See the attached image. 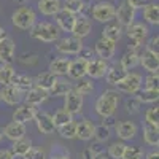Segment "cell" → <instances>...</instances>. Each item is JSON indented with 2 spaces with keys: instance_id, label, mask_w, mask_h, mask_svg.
<instances>
[{
  "instance_id": "cell-1",
  "label": "cell",
  "mask_w": 159,
  "mask_h": 159,
  "mask_svg": "<svg viewBox=\"0 0 159 159\" xmlns=\"http://www.w3.org/2000/svg\"><path fill=\"white\" fill-rule=\"evenodd\" d=\"M118 103H119V92L115 89H107L97 97L94 108L99 116L107 118L115 115V111L118 110Z\"/></svg>"
},
{
  "instance_id": "cell-2",
  "label": "cell",
  "mask_w": 159,
  "mask_h": 159,
  "mask_svg": "<svg viewBox=\"0 0 159 159\" xmlns=\"http://www.w3.org/2000/svg\"><path fill=\"white\" fill-rule=\"evenodd\" d=\"M59 35H61V30L57 29V25L52 22H46V21H42V22L37 21L35 25L30 29V37L38 40V42H43V43L57 42Z\"/></svg>"
},
{
  "instance_id": "cell-3",
  "label": "cell",
  "mask_w": 159,
  "mask_h": 159,
  "mask_svg": "<svg viewBox=\"0 0 159 159\" xmlns=\"http://www.w3.org/2000/svg\"><path fill=\"white\" fill-rule=\"evenodd\" d=\"M11 22L19 30H30L37 22V13L30 7H21L13 13Z\"/></svg>"
},
{
  "instance_id": "cell-4",
  "label": "cell",
  "mask_w": 159,
  "mask_h": 159,
  "mask_svg": "<svg viewBox=\"0 0 159 159\" xmlns=\"http://www.w3.org/2000/svg\"><path fill=\"white\" fill-rule=\"evenodd\" d=\"M126 34L129 37V48L127 49H135L139 51L140 46L143 45V42L148 38V27L145 24L142 22H134V24H130L129 27L126 29Z\"/></svg>"
},
{
  "instance_id": "cell-5",
  "label": "cell",
  "mask_w": 159,
  "mask_h": 159,
  "mask_svg": "<svg viewBox=\"0 0 159 159\" xmlns=\"http://www.w3.org/2000/svg\"><path fill=\"white\" fill-rule=\"evenodd\" d=\"M115 13H116L115 3L107 2V0L97 2L96 5H92V8H91L92 19H96L97 22H102V24H107L110 21H115Z\"/></svg>"
},
{
  "instance_id": "cell-6",
  "label": "cell",
  "mask_w": 159,
  "mask_h": 159,
  "mask_svg": "<svg viewBox=\"0 0 159 159\" xmlns=\"http://www.w3.org/2000/svg\"><path fill=\"white\" fill-rule=\"evenodd\" d=\"M83 48H84L83 40H80V38H76L73 35L59 38L56 42V49L62 56H78L80 51H81Z\"/></svg>"
},
{
  "instance_id": "cell-7",
  "label": "cell",
  "mask_w": 159,
  "mask_h": 159,
  "mask_svg": "<svg viewBox=\"0 0 159 159\" xmlns=\"http://www.w3.org/2000/svg\"><path fill=\"white\" fill-rule=\"evenodd\" d=\"M142 83H143V78L140 73L137 72H127V75L121 80V83H118V92H124V94L129 96H135L137 92L142 89Z\"/></svg>"
},
{
  "instance_id": "cell-8",
  "label": "cell",
  "mask_w": 159,
  "mask_h": 159,
  "mask_svg": "<svg viewBox=\"0 0 159 159\" xmlns=\"http://www.w3.org/2000/svg\"><path fill=\"white\" fill-rule=\"evenodd\" d=\"M83 107H84V97L81 94H78V92L72 88L67 94L64 96V110L69 111L73 116V115L81 113Z\"/></svg>"
},
{
  "instance_id": "cell-9",
  "label": "cell",
  "mask_w": 159,
  "mask_h": 159,
  "mask_svg": "<svg viewBox=\"0 0 159 159\" xmlns=\"http://www.w3.org/2000/svg\"><path fill=\"white\" fill-rule=\"evenodd\" d=\"M115 19L116 22L121 25V27L127 29L130 24H134L135 22V10L129 7L126 0H123L121 3H119V7L116 8V13H115Z\"/></svg>"
},
{
  "instance_id": "cell-10",
  "label": "cell",
  "mask_w": 159,
  "mask_h": 159,
  "mask_svg": "<svg viewBox=\"0 0 159 159\" xmlns=\"http://www.w3.org/2000/svg\"><path fill=\"white\" fill-rule=\"evenodd\" d=\"M115 132H116V137L121 140V142H127V140H132L135 139L137 134H139V126L134 123V121H119L115 124Z\"/></svg>"
},
{
  "instance_id": "cell-11",
  "label": "cell",
  "mask_w": 159,
  "mask_h": 159,
  "mask_svg": "<svg viewBox=\"0 0 159 159\" xmlns=\"http://www.w3.org/2000/svg\"><path fill=\"white\" fill-rule=\"evenodd\" d=\"M139 64L148 73H157V70H159V54L145 48L143 51L139 52Z\"/></svg>"
},
{
  "instance_id": "cell-12",
  "label": "cell",
  "mask_w": 159,
  "mask_h": 159,
  "mask_svg": "<svg viewBox=\"0 0 159 159\" xmlns=\"http://www.w3.org/2000/svg\"><path fill=\"white\" fill-rule=\"evenodd\" d=\"M0 100L5 102L7 105L16 107L24 100V92H21L19 89H16L13 84H5L0 89Z\"/></svg>"
},
{
  "instance_id": "cell-13",
  "label": "cell",
  "mask_w": 159,
  "mask_h": 159,
  "mask_svg": "<svg viewBox=\"0 0 159 159\" xmlns=\"http://www.w3.org/2000/svg\"><path fill=\"white\" fill-rule=\"evenodd\" d=\"M37 111H38L37 107H32L29 103H19V105H16L15 111H13V121L27 124L29 121H34Z\"/></svg>"
},
{
  "instance_id": "cell-14",
  "label": "cell",
  "mask_w": 159,
  "mask_h": 159,
  "mask_svg": "<svg viewBox=\"0 0 159 159\" xmlns=\"http://www.w3.org/2000/svg\"><path fill=\"white\" fill-rule=\"evenodd\" d=\"M107 70H108V62L103 59H99V57H94V59L88 61L86 76H89L91 80H100L105 76Z\"/></svg>"
},
{
  "instance_id": "cell-15",
  "label": "cell",
  "mask_w": 159,
  "mask_h": 159,
  "mask_svg": "<svg viewBox=\"0 0 159 159\" xmlns=\"http://www.w3.org/2000/svg\"><path fill=\"white\" fill-rule=\"evenodd\" d=\"M94 52L99 56V59H103V61H110L115 52H116V43L115 42H110V40L100 37L96 45H94Z\"/></svg>"
},
{
  "instance_id": "cell-16",
  "label": "cell",
  "mask_w": 159,
  "mask_h": 159,
  "mask_svg": "<svg viewBox=\"0 0 159 159\" xmlns=\"http://www.w3.org/2000/svg\"><path fill=\"white\" fill-rule=\"evenodd\" d=\"M34 121H35V126H37L38 132L43 134V135H49L56 130V126H54V123H52V116L46 111H37Z\"/></svg>"
},
{
  "instance_id": "cell-17",
  "label": "cell",
  "mask_w": 159,
  "mask_h": 159,
  "mask_svg": "<svg viewBox=\"0 0 159 159\" xmlns=\"http://www.w3.org/2000/svg\"><path fill=\"white\" fill-rule=\"evenodd\" d=\"M15 52H16V45L13 42V38L5 37L0 42V64H13Z\"/></svg>"
},
{
  "instance_id": "cell-18",
  "label": "cell",
  "mask_w": 159,
  "mask_h": 159,
  "mask_svg": "<svg viewBox=\"0 0 159 159\" xmlns=\"http://www.w3.org/2000/svg\"><path fill=\"white\" fill-rule=\"evenodd\" d=\"M49 99L48 91H43L40 88H30L27 92H24V103H29L32 107H38V105L45 103Z\"/></svg>"
},
{
  "instance_id": "cell-19",
  "label": "cell",
  "mask_w": 159,
  "mask_h": 159,
  "mask_svg": "<svg viewBox=\"0 0 159 159\" xmlns=\"http://www.w3.org/2000/svg\"><path fill=\"white\" fill-rule=\"evenodd\" d=\"M92 30V24L91 21L88 19V16H83V15H80L75 18V24H73V29H72V35L80 38V40H83L86 38Z\"/></svg>"
},
{
  "instance_id": "cell-20",
  "label": "cell",
  "mask_w": 159,
  "mask_h": 159,
  "mask_svg": "<svg viewBox=\"0 0 159 159\" xmlns=\"http://www.w3.org/2000/svg\"><path fill=\"white\" fill-rule=\"evenodd\" d=\"M94 132H96V124L91 119L84 118L80 123H76V139L81 142H89L94 139Z\"/></svg>"
},
{
  "instance_id": "cell-21",
  "label": "cell",
  "mask_w": 159,
  "mask_h": 159,
  "mask_svg": "<svg viewBox=\"0 0 159 159\" xmlns=\"http://www.w3.org/2000/svg\"><path fill=\"white\" fill-rule=\"evenodd\" d=\"M2 132H3V137H7V139L11 140V142H16V140L25 137V132H27V129H25V124L11 121V123H8V124L2 129Z\"/></svg>"
},
{
  "instance_id": "cell-22",
  "label": "cell",
  "mask_w": 159,
  "mask_h": 159,
  "mask_svg": "<svg viewBox=\"0 0 159 159\" xmlns=\"http://www.w3.org/2000/svg\"><path fill=\"white\" fill-rule=\"evenodd\" d=\"M69 65H70V59L65 57V56H61V57H56V59H52V61L49 62L48 72L52 73L54 76H57V78H62V76L67 75Z\"/></svg>"
},
{
  "instance_id": "cell-23",
  "label": "cell",
  "mask_w": 159,
  "mask_h": 159,
  "mask_svg": "<svg viewBox=\"0 0 159 159\" xmlns=\"http://www.w3.org/2000/svg\"><path fill=\"white\" fill-rule=\"evenodd\" d=\"M86 67H88V61H84L81 57H76V59L70 61L67 76L70 80H81L86 76Z\"/></svg>"
},
{
  "instance_id": "cell-24",
  "label": "cell",
  "mask_w": 159,
  "mask_h": 159,
  "mask_svg": "<svg viewBox=\"0 0 159 159\" xmlns=\"http://www.w3.org/2000/svg\"><path fill=\"white\" fill-rule=\"evenodd\" d=\"M38 11L45 16H56L62 10V2L61 0H38Z\"/></svg>"
},
{
  "instance_id": "cell-25",
  "label": "cell",
  "mask_w": 159,
  "mask_h": 159,
  "mask_svg": "<svg viewBox=\"0 0 159 159\" xmlns=\"http://www.w3.org/2000/svg\"><path fill=\"white\" fill-rule=\"evenodd\" d=\"M75 15L72 13L65 11V10H61L57 15H56V25L57 29L62 30V32H72L73 29V24H75Z\"/></svg>"
},
{
  "instance_id": "cell-26",
  "label": "cell",
  "mask_w": 159,
  "mask_h": 159,
  "mask_svg": "<svg viewBox=\"0 0 159 159\" xmlns=\"http://www.w3.org/2000/svg\"><path fill=\"white\" fill-rule=\"evenodd\" d=\"M62 10L72 13V15H84L86 11L91 13L89 5L84 2V0H64L62 2Z\"/></svg>"
},
{
  "instance_id": "cell-27",
  "label": "cell",
  "mask_w": 159,
  "mask_h": 159,
  "mask_svg": "<svg viewBox=\"0 0 159 159\" xmlns=\"http://www.w3.org/2000/svg\"><path fill=\"white\" fill-rule=\"evenodd\" d=\"M102 37L103 38H107V40H110V42H119L121 40V37H123V27L119 25L116 21H110V22H107L105 24V27H103V30H102Z\"/></svg>"
},
{
  "instance_id": "cell-28",
  "label": "cell",
  "mask_w": 159,
  "mask_h": 159,
  "mask_svg": "<svg viewBox=\"0 0 159 159\" xmlns=\"http://www.w3.org/2000/svg\"><path fill=\"white\" fill-rule=\"evenodd\" d=\"M137 65H139V51L135 49H127L119 59V67L124 69L126 72L135 69Z\"/></svg>"
},
{
  "instance_id": "cell-29",
  "label": "cell",
  "mask_w": 159,
  "mask_h": 159,
  "mask_svg": "<svg viewBox=\"0 0 159 159\" xmlns=\"http://www.w3.org/2000/svg\"><path fill=\"white\" fill-rule=\"evenodd\" d=\"M11 84L21 92H27L30 88H34V78L27 73H15L11 80Z\"/></svg>"
},
{
  "instance_id": "cell-30",
  "label": "cell",
  "mask_w": 159,
  "mask_h": 159,
  "mask_svg": "<svg viewBox=\"0 0 159 159\" xmlns=\"http://www.w3.org/2000/svg\"><path fill=\"white\" fill-rule=\"evenodd\" d=\"M56 80H57V76H54L52 73H49V72H42V73H38V75L34 78V86L43 89V91H49V89L52 88V84L56 83Z\"/></svg>"
},
{
  "instance_id": "cell-31",
  "label": "cell",
  "mask_w": 159,
  "mask_h": 159,
  "mask_svg": "<svg viewBox=\"0 0 159 159\" xmlns=\"http://www.w3.org/2000/svg\"><path fill=\"white\" fill-rule=\"evenodd\" d=\"M70 89H72V83L70 81L62 80V78H57L56 83L52 84V88L48 91V94H49V97H64Z\"/></svg>"
},
{
  "instance_id": "cell-32",
  "label": "cell",
  "mask_w": 159,
  "mask_h": 159,
  "mask_svg": "<svg viewBox=\"0 0 159 159\" xmlns=\"http://www.w3.org/2000/svg\"><path fill=\"white\" fill-rule=\"evenodd\" d=\"M32 148V140L29 137H22L16 142H13L11 145V153L15 154V157H24L25 153Z\"/></svg>"
},
{
  "instance_id": "cell-33",
  "label": "cell",
  "mask_w": 159,
  "mask_h": 159,
  "mask_svg": "<svg viewBox=\"0 0 159 159\" xmlns=\"http://www.w3.org/2000/svg\"><path fill=\"white\" fill-rule=\"evenodd\" d=\"M127 75V72L124 69H121L119 65H113V67H108L107 73H105V80L110 86H116L118 83H121V80Z\"/></svg>"
},
{
  "instance_id": "cell-34",
  "label": "cell",
  "mask_w": 159,
  "mask_h": 159,
  "mask_svg": "<svg viewBox=\"0 0 159 159\" xmlns=\"http://www.w3.org/2000/svg\"><path fill=\"white\" fill-rule=\"evenodd\" d=\"M143 19L151 25H157L159 24V5L151 2L143 7Z\"/></svg>"
},
{
  "instance_id": "cell-35",
  "label": "cell",
  "mask_w": 159,
  "mask_h": 159,
  "mask_svg": "<svg viewBox=\"0 0 159 159\" xmlns=\"http://www.w3.org/2000/svg\"><path fill=\"white\" fill-rule=\"evenodd\" d=\"M143 142L150 147H157L159 145V127L154 126H145L143 127Z\"/></svg>"
},
{
  "instance_id": "cell-36",
  "label": "cell",
  "mask_w": 159,
  "mask_h": 159,
  "mask_svg": "<svg viewBox=\"0 0 159 159\" xmlns=\"http://www.w3.org/2000/svg\"><path fill=\"white\" fill-rule=\"evenodd\" d=\"M78 94H81L83 97L84 96H88V94H91L92 91H94V83H92V80L91 78H81V80H76V83L72 86Z\"/></svg>"
},
{
  "instance_id": "cell-37",
  "label": "cell",
  "mask_w": 159,
  "mask_h": 159,
  "mask_svg": "<svg viewBox=\"0 0 159 159\" xmlns=\"http://www.w3.org/2000/svg\"><path fill=\"white\" fill-rule=\"evenodd\" d=\"M135 97L140 100V103H154L159 99V89H140Z\"/></svg>"
},
{
  "instance_id": "cell-38",
  "label": "cell",
  "mask_w": 159,
  "mask_h": 159,
  "mask_svg": "<svg viewBox=\"0 0 159 159\" xmlns=\"http://www.w3.org/2000/svg\"><path fill=\"white\" fill-rule=\"evenodd\" d=\"M124 150H126V143L121 140H116V142L110 143V147L107 150V156L110 159H123Z\"/></svg>"
},
{
  "instance_id": "cell-39",
  "label": "cell",
  "mask_w": 159,
  "mask_h": 159,
  "mask_svg": "<svg viewBox=\"0 0 159 159\" xmlns=\"http://www.w3.org/2000/svg\"><path fill=\"white\" fill-rule=\"evenodd\" d=\"M16 70L13 69L11 64H0V84H11V80L15 76Z\"/></svg>"
},
{
  "instance_id": "cell-40",
  "label": "cell",
  "mask_w": 159,
  "mask_h": 159,
  "mask_svg": "<svg viewBox=\"0 0 159 159\" xmlns=\"http://www.w3.org/2000/svg\"><path fill=\"white\" fill-rule=\"evenodd\" d=\"M73 121V116L69 113V111H65L64 108H59L54 115H52V123H54L56 129L61 127V126H65L67 123Z\"/></svg>"
},
{
  "instance_id": "cell-41",
  "label": "cell",
  "mask_w": 159,
  "mask_h": 159,
  "mask_svg": "<svg viewBox=\"0 0 159 159\" xmlns=\"http://www.w3.org/2000/svg\"><path fill=\"white\" fill-rule=\"evenodd\" d=\"M59 130V135L62 139H67V140H72V139H76V123L75 121H70L65 126H61L57 127Z\"/></svg>"
},
{
  "instance_id": "cell-42",
  "label": "cell",
  "mask_w": 159,
  "mask_h": 159,
  "mask_svg": "<svg viewBox=\"0 0 159 159\" xmlns=\"http://www.w3.org/2000/svg\"><path fill=\"white\" fill-rule=\"evenodd\" d=\"M145 121L148 126H154L159 127V108L157 107H151L145 111Z\"/></svg>"
},
{
  "instance_id": "cell-43",
  "label": "cell",
  "mask_w": 159,
  "mask_h": 159,
  "mask_svg": "<svg viewBox=\"0 0 159 159\" xmlns=\"http://www.w3.org/2000/svg\"><path fill=\"white\" fill-rule=\"evenodd\" d=\"M143 157V150L140 147H132V145H126V150L123 154V159H142Z\"/></svg>"
},
{
  "instance_id": "cell-44",
  "label": "cell",
  "mask_w": 159,
  "mask_h": 159,
  "mask_svg": "<svg viewBox=\"0 0 159 159\" xmlns=\"http://www.w3.org/2000/svg\"><path fill=\"white\" fill-rule=\"evenodd\" d=\"M140 108H142V103H140V100H139L135 96H132V97H129V99L126 100V111H127V113L137 115V113L140 111Z\"/></svg>"
},
{
  "instance_id": "cell-45",
  "label": "cell",
  "mask_w": 159,
  "mask_h": 159,
  "mask_svg": "<svg viewBox=\"0 0 159 159\" xmlns=\"http://www.w3.org/2000/svg\"><path fill=\"white\" fill-rule=\"evenodd\" d=\"M94 139L99 142V143H103L110 139V129L105 127L103 124L102 126H96V132H94Z\"/></svg>"
},
{
  "instance_id": "cell-46",
  "label": "cell",
  "mask_w": 159,
  "mask_h": 159,
  "mask_svg": "<svg viewBox=\"0 0 159 159\" xmlns=\"http://www.w3.org/2000/svg\"><path fill=\"white\" fill-rule=\"evenodd\" d=\"M145 89H159V75L150 73L145 78Z\"/></svg>"
},
{
  "instance_id": "cell-47",
  "label": "cell",
  "mask_w": 159,
  "mask_h": 159,
  "mask_svg": "<svg viewBox=\"0 0 159 159\" xmlns=\"http://www.w3.org/2000/svg\"><path fill=\"white\" fill-rule=\"evenodd\" d=\"M43 157H45V151L42 148H35V147H32L24 156V159H43Z\"/></svg>"
},
{
  "instance_id": "cell-48",
  "label": "cell",
  "mask_w": 159,
  "mask_h": 159,
  "mask_svg": "<svg viewBox=\"0 0 159 159\" xmlns=\"http://www.w3.org/2000/svg\"><path fill=\"white\" fill-rule=\"evenodd\" d=\"M157 43H159V37H157V35H153V37L150 38L148 45H147V49H150V51H153V52H157Z\"/></svg>"
},
{
  "instance_id": "cell-49",
  "label": "cell",
  "mask_w": 159,
  "mask_h": 159,
  "mask_svg": "<svg viewBox=\"0 0 159 159\" xmlns=\"http://www.w3.org/2000/svg\"><path fill=\"white\" fill-rule=\"evenodd\" d=\"M126 2H127L129 7H132L135 11H137L139 8H143L145 5H147V0H126Z\"/></svg>"
},
{
  "instance_id": "cell-50",
  "label": "cell",
  "mask_w": 159,
  "mask_h": 159,
  "mask_svg": "<svg viewBox=\"0 0 159 159\" xmlns=\"http://www.w3.org/2000/svg\"><path fill=\"white\" fill-rule=\"evenodd\" d=\"M100 150H96V148H92V147H88V148H84V151H83V159H92L97 153H99Z\"/></svg>"
},
{
  "instance_id": "cell-51",
  "label": "cell",
  "mask_w": 159,
  "mask_h": 159,
  "mask_svg": "<svg viewBox=\"0 0 159 159\" xmlns=\"http://www.w3.org/2000/svg\"><path fill=\"white\" fill-rule=\"evenodd\" d=\"M81 59H84V61H91V59H94L92 57V49L91 48H83L81 51H80V54H78Z\"/></svg>"
},
{
  "instance_id": "cell-52",
  "label": "cell",
  "mask_w": 159,
  "mask_h": 159,
  "mask_svg": "<svg viewBox=\"0 0 159 159\" xmlns=\"http://www.w3.org/2000/svg\"><path fill=\"white\" fill-rule=\"evenodd\" d=\"M0 159H16V157L11 153V150L3 148V150H0Z\"/></svg>"
},
{
  "instance_id": "cell-53",
  "label": "cell",
  "mask_w": 159,
  "mask_h": 159,
  "mask_svg": "<svg viewBox=\"0 0 159 159\" xmlns=\"http://www.w3.org/2000/svg\"><path fill=\"white\" fill-rule=\"evenodd\" d=\"M48 159H70V156H69L67 153H61V154H52V156L48 157Z\"/></svg>"
},
{
  "instance_id": "cell-54",
  "label": "cell",
  "mask_w": 159,
  "mask_h": 159,
  "mask_svg": "<svg viewBox=\"0 0 159 159\" xmlns=\"http://www.w3.org/2000/svg\"><path fill=\"white\" fill-rule=\"evenodd\" d=\"M147 159H159V151H157V148L153 150V151H150V153L147 154Z\"/></svg>"
},
{
  "instance_id": "cell-55",
  "label": "cell",
  "mask_w": 159,
  "mask_h": 159,
  "mask_svg": "<svg viewBox=\"0 0 159 159\" xmlns=\"http://www.w3.org/2000/svg\"><path fill=\"white\" fill-rule=\"evenodd\" d=\"M92 159H110V157L107 156V153H105V151H99Z\"/></svg>"
},
{
  "instance_id": "cell-56",
  "label": "cell",
  "mask_w": 159,
  "mask_h": 159,
  "mask_svg": "<svg viewBox=\"0 0 159 159\" xmlns=\"http://www.w3.org/2000/svg\"><path fill=\"white\" fill-rule=\"evenodd\" d=\"M5 37H7V30L2 27V25H0V42H2V40H3Z\"/></svg>"
},
{
  "instance_id": "cell-57",
  "label": "cell",
  "mask_w": 159,
  "mask_h": 159,
  "mask_svg": "<svg viewBox=\"0 0 159 159\" xmlns=\"http://www.w3.org/2000/svg\"><path fill=\"white\" fill-rule=\"evenodd\" d=\"M2 140H3V132H2V129H0V143H2Z\"/></svg>"
},
{
  "instance_id": "cell-58",
  "label": "cell",
  "mask_w": 159,
  "mask_h": 159,
  "mask_svg": "<svg viewBox=\"0 0 159 159\" xmlns=\"http://www.w3.org/2000/svg\"><path fill=\"white\" fill-rule=\"evenodd\" d=\"M96 2H102V0H96Z\"/></svg>"
},
{
  "instance_id": "cell-59",
  "label": "cell",
  "mask_w": 159,
  "mask_h": 159,
  "mask_svg": "<svg viewBox=\"0 0 159 159\" xmlns=\"http://www.w3.org/2000/svg\"><path fill=\"white\" fill-rule=\"evenodd\" d=\"M43 159H48V157H43Z\"/></svg>"
},
{
  "instance_id": "cell-60",
  "label": "cell",
  "mask_w": 159,
  "mask_h": 159,
  "mask_svg": "<svg viewBox=\"0 0 159 159\" xmlns=\"http://www.w3.org/2000/svg\"><path fill=\"white\" fill-rule=\"evenodd\" d=\"M0 102H2V100H0Z\"/></svg>"
}]
</instances>
